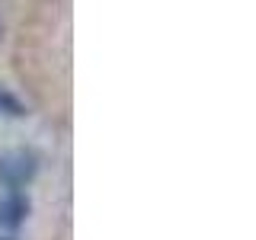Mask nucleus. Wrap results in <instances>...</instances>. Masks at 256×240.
Instances as JSON below:
<instances>
[]
</instances>
